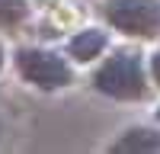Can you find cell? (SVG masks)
<instances>
[{
	"mask_svg": "<svg viewBox=\"0 0 160 154\" xmlns=\"http://www.w3.org/2000/svg\"><path fill=\"white\" fill-rule=\"evenodd\" d=\"M93 87L112 100H144L151 90L148 74H144V55L135 48L112 51L93 74Z\"/></svg>",
	"mask_w": 160,
	"mask_h": 154,
	"instance_id": "1",
	"label": "cell"
},
{
	"mask_svg": "<svg viewBox=\"0 0 160 154\" xmlns=\"http://www.w3.org/2000/svg\"><path fill=\"white\" fill-rule=\"evenodd\" d=\"M16 71L26 84H32L38 90H61L74 80V71L68 58H61L58 51H48V48H35V45H26L16 51Z\"/></svg>",
	"mask_w": 160,
	"mask_h": 154,
	"instance_id": "2",
	"label": "cell"
},
{
	"mask_svg": "<svg viewBox=\"0 0 160 154\" xmlns=\"http://www.w3.org/2000/svg\"><path fill=\"white\" fill-rule=\"evenodd\" d=\"M102 16L112 29L131 38L160 35V0H106Z\"/></svg>",
	"mask_w": 160,
	"mask_h": 154,
	"instance_id": "3",
	"label": "cell"
},
{
	"mask_svg": "<svg viewBox=\"0 0 160 154\" xmlns=\"http://www.w3.org/2000/svg\"><path fill=\"white\" fill-rule=\"evenodd\" d=\"M106 45H109V35H106L102 29H96V26H90V29H80L68 42V55L77 64H90V61H96L106 51Z\"/></svg>",
	"mask_w": 160,
	"mask_h": 154,
	"instance_id": "4",
	"label": "cell"
},
{
	"mask_svg": "<svg viewBox=\"0 0 160 154\" xmlns=\"http://www.w3.org/2000/svg\"><path fill=\"white\" fill-rule=\"evenodd\" d=\"M112 151H160V128L135 125L112 141Z\"/></svg>",
	"mask_w": 160,
	"mask_h": 154,
	"instance_id": "5",
	"label": "cell"
},
{
	"mask_svg": "<svg viewBox=\"0 0 160 154\" xmlns=\"http://www.w3.org/2000/svg\"><path fill=\"white\" fill-rule=\"evenodd\" d=\"M26 13H29V7H26V0H0V26H19L26 19Z\"/></svg>",
	"mask_w": 160,
	"mask_h": 154,
	"instance_id": "6",
	"label": "cell"
},
{
	"mask_svg": "<svg viewBox=\"0 0 160 154\" xmlns=\"http://www.w3.org/2000/svg\"><path fill=\"white\" fill-rule=\"evenodd\" d=\"M151 80L160 87V48H157L154 55H151Z\"/></svg>",
	"mask_w": 160,
	"mask_h": 154,
	"instance_id": "7",
	"label": "cell"
},
{
	"mask_svg": "<svg viewBox=\"0 0 160 154\" xmlns=\"http://www.w3.org/2000/svg\"><path fill=\"white\" fill-rule=\"evenodd\" d=\"M0 71H3V45H0Z\"/></svg>",
	"mask_w": 160,
	"mask_h": 154,
	"instance_id": "8",
	"label": "cell"
},
{
	"mask_svg": "<svg viewBox=\"0 0 160 154\" xmlns=\"http://www.w3.org/2000/svg\"><path fill=\"white\" fill-rule=\"evenodd\" d=\"M0 135H3V122H0Z\"/></svg>",
	"mask_w": 160,
	"mask_h": 154,
	"instance_id": "9",
	"label": "cell"
},
{
	"mask_svg": "<svg viewBox=\"0 0 160 154\" xmlns=\"http://www.w3.org/2000/svg\"><path fill=\"white\" fill-rule=\"evenodd\" d=\"M157 119H160V109H157Z\"/></svg>",
	"mask_w": 160,
	"mask_h": 154,
	"instance_id": "10",
	"label": "cell"
}]
</instances>
